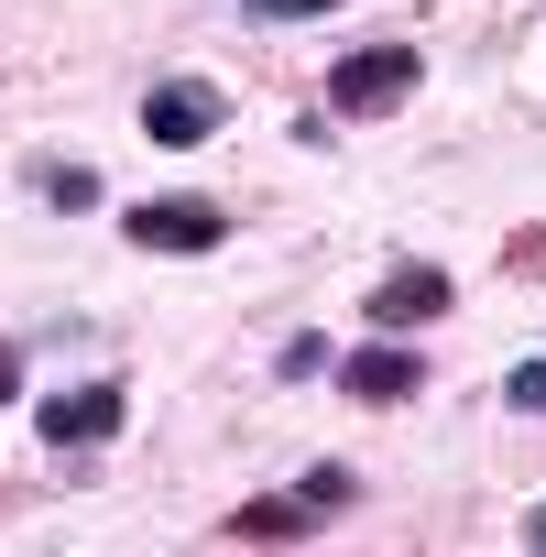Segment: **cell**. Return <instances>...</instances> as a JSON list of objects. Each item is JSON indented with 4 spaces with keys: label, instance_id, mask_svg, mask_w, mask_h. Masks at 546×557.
I'll use <instances>...</instances> for the list:
<instances>
[{
    "label": "cell",
    "instance_id": "1",
    "mask_svg": "<svg viewBox=\"0 0 546 557\" xmlns=\"http://www.w3.org/2000/svg\"><path fill=\"white\" fill-rule=\"evenodd\" d=\"M415 88H426V55H415V45H361V55L328 66V110H339V121H394Z\"/></svg>",
    "mask_w": 546,
    "mask_h": 557
},
{
    "label": "cell",
    "instance_id": "2",
    "mask_svg": "<svg viewBox=\"0 0 546 557\" xmlns=\"http://www.w3.org/2000/svg\"><path fill=\"white\" fill-rule=\"evenodd\" d=\"M121 416H132V394L99 372V383H66V394H45V405H34V437L77 459V448H110V437H121Z\"/></svg>",
    "mask_w": 546,
    "mask_h": 557
},
{
    "label": "cell",
    "instance_id": "3",
    "mask_svg": "<svg viewBox=\"0 0 546 557\" xmlns=\"http://www.w3.org/2000/svg\"><path fill=\"white\" fill-rule=\"evenodd\" d=\"M448 307H459L448 262H394L383 285L361 296V329H372V339H405V329H426V318H448Z\"/></svg>",
    "mask_w": 546,
    "mask_h": 557
},
{
    "label": "cell",
    "instance_id": "4",
    "mask_svg": "<svg viewBox=\"0 0 546 557\" xmlns=\"http://www.w3.org/2000/svg\"><path fill=\"white\" fill-rule=\"evenodd\" d=\"M121 240L132 251H219L229 208H208V197H142V208H121Z\"/></svg>",
    "mask_w": 546,
    "mask_h": 557
},
{
    "label": "cell",
    "instance_id": "5",
    "mask_svg": "<svg viewBox=\"0 0 546 557\" xmlns=\"http://www.w3.org/2000/svg\"><path fill=\"white\" fill-rule=\"evenodd\" d=\"M219 121H229V99L197 88V77L142 88V143H153V153H197V143H219Z\"/></svg>",
    "mask_w": 546,
    "mask_h": 557
},
{
    "label": "cell",
    "instance_id": "6",
    "mask_svg": "<svg viewBox=\"0 0 546 557\" xmlns=\"http://www.w3.org/2000/svg\"><path fill=\"white\" fill-rule=\"evenodd\" d=\"M339 394L350 405H415L426 394V350H350L339 361Z\"/></svg>",
    "mask_w": 546,
    "mask_h": 557
},
{
    "label": "cell",
    "instance_id": "7",
    "mask_svg": "<svg viewBox=\"0 0 546 557\" xmlns=\"http://www.w3.org/2000/svg\"><path fill=\"white\" fill-rule=\"evenodd\" d=\"M229 535H240V546H307V535H318V503H307V492H251V503L229 513Z\"/></svg>",
    "mask_w": 546,
    "mask_h": 557
},
{
    "label": "cell",
    "instance_id": "8",
    "mask_svg": "<svg viewBox=\"0 0 546 557\" xmlns=\"http://www.w3.org/2000/svg\"><path fill=\"white\" fill-rule=\"evenodd\" d=\"M34 197L66 208V219H88V208H99V175H88V164H34Z\"/></svg>",
    "mask_w": 546,
    "mask_h": 557
},
{
    "label": "cell",
    "instance_id": "9",
    "mask_svg": "<svg viewBox=\"0 0 546 557\" xmlns=\"http://www.w3.org/2000/svg\"><path fill=\"white\" fill-rule=\"evenodd\" d=\"M502 273H513V285H546V219H524V230L502 240Z\"/></svg>",
    "mask_w": 546,
    "mask_h": 557
},
{
    "label": "cell",
    "instance_id": "10",
    "mask_svg": "<svg viewBox=\"0 0 546 557\" xmlns=\"http://www.w3.org/2000/svg\"><path fill=\"white\" fill-rule=\"evenodd\" d=\"M273 372H285V383H318V372H339V361H328V339H318V329H296L285 350H273Z\"/></svg>",
    "mask_w": 546,
    "mask_h": 557
},
{
    "label": "cell",
    "instance_id": "11",
    "mask_svg": "<svg viewBox=\"0 0 546 557\" xmlns=\"http://www.w3.org/2000/svg\"><path fill=\"white\" fill-rule=\"evenodd\" d=\"M296 492H307L318 513H350V492H361V481H350V459H318V470H307Z\"/></svg>",
    "mask_w": 546,
    "mask_h": 557
},
{
    "label": "cell",
    "instance_id": "12",
    "mask_svg": "<svg viewBox=\"0 0 546 557\" xmlns=\"http://www.w3.org/2000/svg\"><path fill=\"white\" fill-rule=\"evenodd\" d=\"M502 405H513V416H546V361H524V372L502 383Z\"/></svg>",
    "mask_w": 546,
    "mask_h": 557
},
{
    "label": "cell",
    "instance_id": "13",
    "mask_svg": "<svg viewBox=\"0 0 546 557\" xmlns=\"http://www.w3.org/2000/svg\"><path fill=\"white\" fill-rule=\"evenodd\" d=\"M318 12H339V0H251V23H318Z\"/></svg>",
    "mask_w": 546,
    "mask_h": 557
},
{
    "label": "cell",
    "instance_id": "14",
    "mask_svg": "<svg viewBox=\"0 0 546 557\" xmlns=\"http://www.w3.org/2000/svg\"><path fill=\"white\" fill-rule=\"evenodd\" d=\"M12 394H23V350H12V339H0V405H12Z\"/></svg>",
    "mask_w": 546,
    "mask_h": 557
},
{
    "label": "cell",
    "instance_id": "15",
    "mask_svg": "<svg viewBox=\"0 0 546 557\" xmlns=\"http://www.w3.org/2000/svg\"><path fill=\"white\" fill-rule=\"evenodd\" d=\"M524 546H546V503H535V513H524Z\"/></svg>",
    "mask_w": 546,
    "mask_h": 557
}]
</instances>
